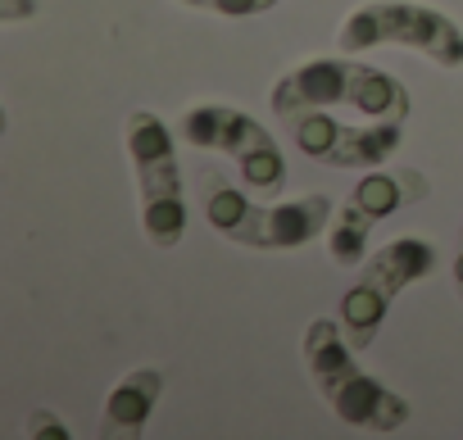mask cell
I'll use <instances>...</instances> for the list:
<instances>
[{
  "label": "cell",
  "instance_id": "7a4b0ae2",
  "mask_svg": "<svg viewBox=\"0 0 463 440\" xmlns=\"http://www.w3.org/2000/svg\"><path fill=\"white\" fill-rule=\"evenodd\" d=\"M305 368L309 381L318 390V399L354 431H373V435H391L409 422V399L386 390L377 377H368L354 363V345L341 332V318H314L305 327Z\"/></svg>",
  "mask_w": 463,
  "mask_h": 440
},
{
  "label": "cell",
  "instance_id": "9c48e42d",
  "mask_svg": "<svg viewBox=\"0 0 463 440\" xmlns=\"http://www.w3.org/2000/svg\"><path fill=\"white\" fill-rule=\"evenodd\" d=\"M436 259H440V250H436L431 241H422V237H400V241L382 246L377 255H368L359 277L373 282L377 291H386V295L395 300L404 286L431 277V273H436Z\"/></svg>",
  "mask_w": 463,
  "mask_h": 440
},
{
  "label": "cell",
  "instance_id": "2e32d148",
  "mask_svg": "<svg viewBox=\"0 0 463 440\" xmlns=\"http://www.w3.org/2000/svg\"><path fill=\"white\" fill-rule=\"evenodd\" d=\"M454 291L463 300V228H458V250H454Z\"/></svg>",
  "mask_w": 463,
  "mask_h": 440
},
{
  "label": "cell",
  "instance_id": "ba28073f",
  "mask_svg": "<svg viewBox=\"0 0 463 440\" xmlns=\"http://www.w3.org/2000/svg\"><path fill=\"white\" fill-rule=\"evenodd\" d=\"M164 390V372L159 368H132L105 399L100 408V435L105 440H137L159 404Z\"/></svg>",
  "mask_w": 463,
  "mask_h": 440
},
{
  "label": "cell",
  "instance_id": "4fadbf2b",
  "mask_svg": "<svg viewBox=\"0 0 463 440\" xmlns=\"http://www.w3.org/2000/svg\"><path fill=\"white\" fill-rule=\"evenodd\" d=\"M182 5L209 10V14H218V19H255V14L273 10L278 0H182Z\"/></svg>",
  "mask_w": 463,
  "mask_h": 440
},
{
  "label": "cell",
  "instance_id": "6da1fadb",
  "mask_svg": "<svg viewBox=\"0 0 463 440\" xmlns=\"http://www.w3.org/2000/svg\"><path fill=\"white\" fill-rule=\"evenodd\" d=\"M195 195L204 209V223L237 241L246 250H296L309 246L314 237L327 232L332 223V195H300V200H282V204H255L246 191H237L227 182V173L218 164H200L195 173Z\"/></svg>",
  "mask_w": 463,
  "mask_h": 440
},
{
  "label": "cell",
  "instance_id": "7c38bea8",
  "mask_svg": "<svg viewBox=\"0 0 463 440\" xmlns=\"http://www.w3.org/2000/svg\"><path fill=\"white\" fill-rule=\"evenodd\" d=\"M373 218L359 209V204H341L327 223V250H332V264L336 268H364V250H368V237H373Z\"/></svg>",
  "mask_w": 463,
  "mask_h": 440
},
{
  "label": "cell",
  "instance_id": "5bb4252c",
  "mask_svg": "<svg viewBox=\"0 0 463 440\" xmlns=\"http://www.w3.org/2000/svg\"><path fill=\"white\" fill-rule=\"evenodd\" d=\"M28 435H55V440H69V426L51 413V408H37V413H28V426H24Z\"/></svg>",
  "mask_w": 463,
  "mask_h": 440
},
{
  "label": "cell",
  "instance_id": "52a82bcc",
  "mask_svg": "<svg viewBox=\"0 0 463 440\" xmlns=\"http://www.w3.org/2000/svg\"><path fill=\"white\" fill-rule=\"evenodd\" d=\"M291 145L318 164H336V168H364V164H386L400 141H404V123H373V127H350L341 118H332L327 109L300 114L287 123Z\"/></svg>",
  "mask_w": 463,
  "mask_h": 440
},
{
  "label": "cell",
  "instance_id": "3957f363",
  "mask_svg": "<svg viewBox=\"0 0 463 440\" xmlns=\"http://www.w3.org/2000/svg\"><path fill=\"white\" fill-rule=\"evenodd\" d=\"M354 109L368 123H404L409 118V91L400 78L359 64V60H309L278 78L273 87V114L287 127L300 114L314 109Z\"/></svg>",
  "mask_w": 463,
  "mask_h": 440
},
{
  "label": "cell",
  "instance_id": "8992f818",
  "mask_svg": "<svg viewBox=\"0 0 463 440\" xmlns=\"http://www.w3.org/2000/svg\"><path fill=\"white\" fill-rule=\"evenodd\" d=\"M182 141L195 150H218L237 164L241 186L255 200H282L287 191V159L278 150V141L269 136V127H260L250 114L232 109V105H195L182 114L177 123Z\"/></svg>",
  "mask_w": 463,
  "mask_h": 440
},
{
  "label": "cell",
  "instance_id": "9a60e30c",
  "mask_svg": "<svg viewBox=\"0 0 463 440\" xmlns=\"http://www.w3.org/2000/svg\"><path fill=\"white\" fill-rule=\"evenodd\" d=\"M37 14V0H0V19L5 23H24Z\"/></svg>",
  "mask_w": 463,
  "mask_h": 440
},
{
  "label": "cell",
  "instance_id": "8fae6325",
  "mask_svg": "<svg viewBox=\"0 0 463 440\" xmlns=\"http://www.w3.org/2000/svg\"><path fill=\"white\" fill-rule=\"evenodd\" d=\"M386 309H391V295L359 277V282L345 291V300H341V332H345V341H350L354 350H368V345L377 341L382 323H386Z\"/></svg>",
  "mask_w": 463,
  "mask_h": 440
},
{
  "label": "cell",
  "instance_id": "30bf717a",
  "mask_svg": "<svg viewBox=\"0 0 463 440\" xmlns=\"http://www.w3.org/2000/svg\"><path fill=\"white\" fill-rule=\"evenodd\" d=\"M427 191H431V182L418 168H373L354 182L350 204H359L373 223H382V218H391L395 209H409V204L427 200Z\"/></svg>",
  "mask_w": 463,
  "mask_h": 440
},
{
  "label": "cell",
  "instance_id": "5b68a950",
  "mask_svg": "<svg viewBox=\"0 0 463 440\" xmlns=\"http://www.w3.org/2000/svg\"><path fill=\"white\" fill-rule=\"evenodd\" d=\"M377 46H413L440 69L463 64L458 23L431 5H418V0H368L336 33V55H364Z\"/></svg>",
  "mask_w": 463,
  "mask_h": 440
},
{
  "label": "cell",
  "instance_id": "277c9868",
  "mask_svg": "<svg viewBox=\"0 0 463 440\" xmlns=\"http://www.w3.org/2000/svg\"><path fill=\"white\" fill-rule=\"evenodd\" d=\"M123 141H128L137 195H141V232L155 250H173L186 237V200H182L173 127L150 109H132L123 123Z\"/></svg>",
  "mask_w": 463,
  "mask_h": 440
}]
</instances>
